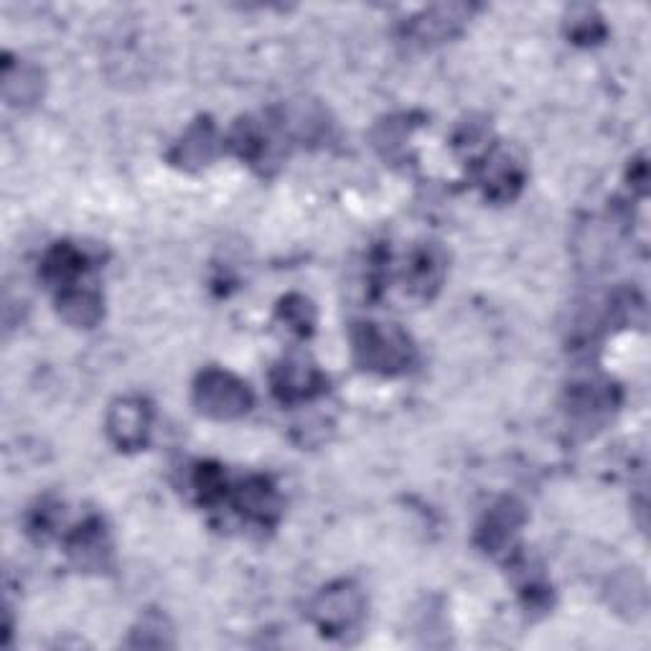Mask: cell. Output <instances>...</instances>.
I'll use <instances>...</instances> for the list:
<instances>
[{
  "instance_id": "277c9868",
  "label": "cell",
  "mask_w": 651,
  "mask_h": 651,
  "mask_svg": "<svg viewBox=\"0 0 651 651\" xmlns=\"http://www.w3.org/2000/svg\"><path fill=\"white\" fill-rule=\"evenodd\" d=\"M150 430V410L138 397H125L109 408L107 435L120 451H138L146 445Z\"/></svg>"
},
{
  "instance_id": "3957f363",
  "label": "cell",
  "mask_w": 651,
  "mask_h": 651,
  "mask_svg": "<svg viewBox=\"0 0 651 651\" xmlns=\"http://www.w3.org/2000/svg\"><path fill=\"white\" fill-rule=\"evenodd\" d=\"M311 616L328 637H346L351 629H357L365 616V596L351 582H336L316 598Z\"/></svg>"
},
{
  "instance_id": "52a82bcc",
  "label": "cell",
  "mask_w": 651,
  "mask_h": 651,
  "mask_svg": "<svg viewBox=\"0 0 651 651\" xmlns=\"http://www.w3.org/2000/svg\"><path fill=\"white\" fill-rule=\"evenodd\" d=\"M522 181H524V168L519 160L514 158L506 148H496L486 160V171H484L486 197H492L496 201L514 199L517 197V191L522 189Z\"/></svg>"
},
{
  "instance_id": "30bf717a",
  "label": "cell",
  "mask_w": 651,
  "mask_h": 651,
  "mask_svg": "<svg viewBox=\"0 0 651 651\" xmlns=\"http://www.w3.org/2000/svg\"><path fill=\"white\" fill-rule=\"evenodd\" d=\"M445 273V260L438 248H422L412 255L408 270H405V281H408L410 291L428 298L430 291H435L443 281Z\"/></svg>"
},
{
  "instance_id": "5b68a950",
  "label": "cell",
  "mask_w": 651,
  "mask_h": 651,
  "mask_svg": "<svg viewBox=\"0 0 651 651\" xmlns=\"http://www.w3.org/2000/svg\"><path fill=\"white\" fill-rule=\"evenodd\" d=\"M273 385L283 402H301L324 392V375L306 357H291L275 369Z\"/></svg>"
},
{
  "instance_id": "7c38bea8",
  "label": "cell",
  "mask_w": 651,
  "mask_h": 651,
  "mask_svg": "<svg viewBox=\"0 0 651 651\" xmlns=\"http://www.w3.org/2000/svg\"><path fill=\"white\" fill-rule=\"evenodd\" d=\"M59 313L74 326H95L103 316V301L92 287H70V291L59 293Z\"/></svg>"
},
{
  "instance_id": "4fadbf2b",
  "label": "cell",
  "mask_w": 651,
  "mask_h": 651,
  "mask_svg": "<svg viewBox=\"0 0 651 651\" xmlns=\"http://www.w3.org/2000/svg\"><path fill=\"white\" fill-rule=\"evenodd\" d=\"M105 527L99 522H87L74 532L70 543V555L77 560L80 568H103L107 555Z\"/></svg>"
},
{
  "instance_id": "9c48e42d",
  "label": "cell",
  "mask_w": 651,
  "mask_h": 651,
  "mask_svg": "<svg viewBox=\"0 0 651 651\" xmlns=\"http://www.w3.org/2000/svg\"><path fill=\"white\" fill-rule=\"evenodd\" d=\"M84 265H87V260H84L77 248H72V244H56L46 255L41 273H44L49 285L56 287L59 293H64L70 287H77L80 277L84 275Z\"/></svg>"
},
{
  "instance_id": "8992f818",
  "label": "cell",
  "mask_w": 651,
  "mask_h": 651,
  "mask_svg": "<svg viewBox=\"0 0 651 651\" xmlns=\"http://www.w3.org/2000/svg\"><path fill=\"white\" fill-rule=\"evenodd\" d=\"M469 19L466 6H448V8H433L422 19H416L408 27V36L420 46H433L443 44L445 39H451L453 33H459L463 21Z\"/></svg>"
},
{
  "instance_id": "7a4b0ae2",
  "label": "cell",
  "mask_w": 651,
  "mask_h": 651,
  "mask_svg": "<svg viewBox=\"0 0 651 651\" xmlns=\"http://www.w3.org/2000/svg\"><path fill=\"white\" fill-rule=\"evenodd\" d=\"M193 402L199 412L214 420H234L252 408L248 385L240 382L230 371L207 369L201 371L193 387Z\"/></svg>"
},
{
  "instance_id": "ba28073f",
  "label": "cell",
  "mask_w": 651,
  "mask_h": 651,
  "mask_svg": "<svg viewBox=\"0 0 651 651\" xmlns=\"http://www.w3.org/2000/svg\"><path fill=\"white\" fill-rule=\"evenodd\" d=\"M3 95L8 105L27 107L39 103V97L44 95V74L31 64H11L6 62L3 66Z\"/></svg>"
},
{
  "instance_id": "5bb4252c",
  "label": "cell",
  "mask_w": 651,
  "mask_h": 651,
  "mask_svg": "<svg viewBox=\"0 0 651 651\" xmlns=\"http://www.w3.org/2000/svg\"><path fill=\"white\" fill-rule=\"evenodd\" d=\"M237 510L255 522H267L277 512V496L265 479H250L237 492Z\"/></svg>"
},
{
  "instance_id": "e0dca14e",
  "label": "cell",
  "mask_w": 651,
  "mask_h": 651,
  "mask_svg": "<svg viewBox=\"0 0 651 651\" xmlns=\"http://www.w3.org/2000/svg\"><path fill=\"white\" fill-rule=\"evenodd\" d=\"M193 484H197V492L204 502H217V498L224 496V476L217 466H201Z\"/></svg>"
},
{
  "instance_id": "2e32d148",
  "label": "cell",
  "mask_w": 651,
  "mask_h": 651,
  "mask_svg": "<svg viewBox=\"0 0 651 651\" xmlns=\"http://www.w3.org/2000/svg\"><path fill=\"white\" fill-rule=\"evenodd\" d=\"M281 316L285 318V324L291 332L306 336L311 334L313 328V308L306 298H298V295H293V298L283 301L281 306Z\"/></svg>"
},
{
  "instance_id": "8fae6325",
  "label": "cell",
  "mask_w": 651,
  "mask_h": 651,
  "mask_svg": "<svg viewBox=\"0 0 651 651\" xmlns=\"http://www.w3.org/2000/svg\"><path fill=\"white\" fill-rule=\"evenodd\" d=\"M524 519L522 506H517L510 498H504L502 504H496L492 514H489L484 527H481V537H484V547L489 553H496L512 543V537L517 535L519 524Z\"/></svg>"
},
{
  "instance_id": "9a60e30c",
  "label": "cell",
  "mask_w": 651,
  "mask_h": 651,
  "mask_svg": "<svg viewBox=\"0 0 651 651\" xmlns=\"http://www.w3.org/2000/svg\"><path fill=\"white\" fill-rule=\"evenodd\" d=\"M217 150V135L209 123H199L186 133V138L179 146V164L181 166H207L214 158Z\"/></svg>"
},
{
  "instance_id": "6da1fadb",
  "label": "cell",
  "mask_w": 651,
  "mask_h": 651,
  "mask_svg": "<svg viewBox=\"0 0 651 651\" xmlns=\"http://www.w3.org/2000/svg\"><path fill=\"white\" fill-rule=\"evenodd\" d=\"M354 354L365 369L397 375L412 365L416 349L400 328L390 324H359L354 328Z\"/></svg>"
}]
</instances>
